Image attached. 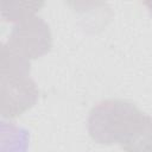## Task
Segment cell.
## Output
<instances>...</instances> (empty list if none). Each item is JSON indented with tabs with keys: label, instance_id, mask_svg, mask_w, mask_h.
<instances>
[{
	"label": "cell",
	"instance_id": "1",
	"mask_svg": "<svg viewBox=\"0 0 152 152\" xmlns=\"http://www.w3.org/2000/svg\"><path fill=\"white\" fill-rule=\"evenodd\" d=\"M152 118L134 103L125 100H104L89 113L87 128L91 139L102 145L133 142L148 126Z\"/></svg>",
	"mask_w": 152,
	"mask_h": 152
},
{
	"label": "cell",
	"instance_id": "2",
	"mask_svg": "<svg viewBox=\"0 0 152 152\" xmlns=\"http://www.w3.org/2000/svg\"><path fill=\"white\" fill-rule=\"evenodd\" d=\"M2 45L21 58L36 59L51 50V31L42 18L33 17L15 24Z\"/></svg>",
	"mask_w": 152,
	"mask_h": 152
},
{
	"label": "cell",
	"instance_id": "3",
	"mask_svg": "<svg viewBox=\"0 0 152 152\" xmlns=\"http://www.w3.org/2000/svg\"><path fill=\"white\" fill-rule=\"evenodd\" d=\"M1 115L15 118L36 104L39 91L30 75L1 72Z\"/></svg>",
	"mask_w": 152,
	"mask_h": 152
},
{
	"label": "cell",
	"instance_id": "4",
	"mask_svg": "<svg viewBox=\"0 0 152 152\" xmlns=\"http://www.w3.org/2000/svg\"><path fill=\"white\" fill-rule=\"evenodd\" d=\"M44 6V2L37 1H1V17L6 21H15L17 24L30 18Z\"/></svg>",
	"mask_w": 152,
	"mask_h": 152
},
{
	"label": "cell",
	"instance_id": "5",
	"mask_svg": "<svg viewBox=\"0 0 152 152\" xmlns=\"http://www.w3.org/2000/svg\"><path fill=\"white\" fill-rule=\"evenodd\" d=\"M122 148L126 152H152V120L133 142Z\"/></svg>",
	"mask_w": 152,
	"mask_h": 152
},
{
	"label": "cell",
	"instance_id": "6",
	"mask_svg": "<svg viewBox=\"0 0 152 152\" xmlns=\"http://www.w3.org/2000/svg\"><path fill=\"white\" fill-rule=\"evenodd\" d=\"M144 5L147 7V10H148L150 14L152 15V1H145V2H144Z\"/></svg>",
	"mask_w": 152,
	"mask_h": 152
}]
</instances>
